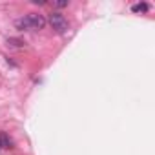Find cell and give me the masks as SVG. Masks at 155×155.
Masks as SVG:
<instances>
[{"label": "cell", "mask_w": 155, "mask_h": 155, "mask_svg": "<svg viewBox=\"0 0 155 155\" xmlns=\"http://www.w3.org/2000/svg\"><path fill=\"white\" fill-rule=\"evenodd\" d=\"M44 26H46V18L38 13H29V15L17 20V28L22 31H29V29L35 31V29H42Z\"/></svg>", "instance_id": "cell-1"}, {"label": "cell", "mask_w": 155, "mask_h": 155, "mask_svg": "<svg viewBox=\"0 0 155 155\" xmlns=\"http://www.w3.org/2000/svg\"><path fill=\"white\" fill-rule=\"evenodd\" d=\"M49 24H51V28H53L57 33H66V31H68V28H69V24H68L66 17H64L62 13H58V11L49 13Z\"/></svg>", "instance_id": "cell-2"}, {"label": "cell", "mask_w": 155, "mask_h": 155, "mask_svg": "<svg viewBox=\"0 0 155 155\" xmlns=\"http://www.w3.org/2000/svg\"><path fill=\"white\" fill-rule=\"evenodd\" d=\"M0 146L2 148H11V140L6 133H0Z\"/></svg>", "instance_id": "cell-3"}, {"label": "cell", "mask_w": 155, "mask_h": 155, "mask_svg": "<svg viewBox=\"0 0 155 155\" xmlns=\"http://www.w3.org/2000/svg\"><path fill=\"white\" fill-rule=\"evenodd\" d=\"M148 9H150V6H148V4H144V2H142V4H135V6L131 8V11H133V13H139V11H140V13H144V11H148Z\"/></svg>", "instance_id": "cell-4"}, {"label": "cell", "mask_w": 155, "mask_h": 155, "mask_svg": "<svg viewBox=\"0 0 155 155\" xmlns=\"http://www.w3.org/2000/svg\"><path fill=\"white\" fill-rule=\"evenodd\" d=\"M55 6L57 8H64V6H68V2H55Z\"/></svg>", "instance_id": "cell-5"}]
</instances>
